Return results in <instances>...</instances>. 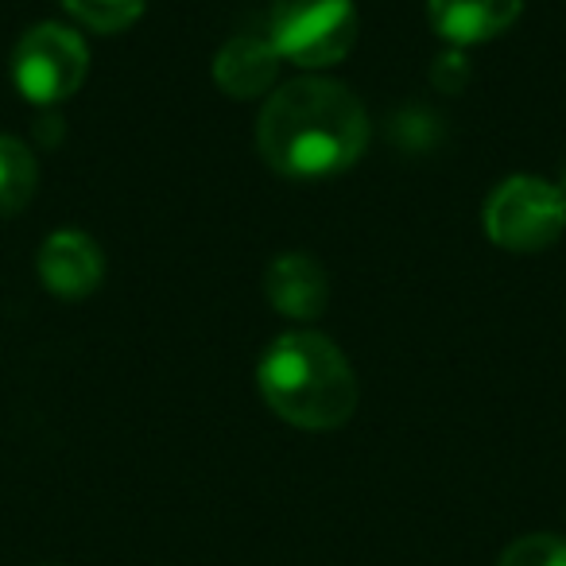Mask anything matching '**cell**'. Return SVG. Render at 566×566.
<instances>
[{
	"label": "cell",
	"instance_id": "1",
	"mask_svg": "<svg viewBox=\"0 0 566 566\" xmlns=\"http://www.w3.org/2000/svg\"><path fill=\"white\" fill-rule=\"evenodd\" d=\"M369 144V113L357 94L331 78H295L275 86L256 120V148L275 175L323 182L349 171Z\"/></svg>",
	"mask_w": 566,
	"mask_h": 566
},
{
	"label": "cell",
	"instance_id": "14",
	"mask_svg": "<svg viewBox=\"0 0 566 566\" xmlns=\"http://www.w3.org/2000/svg\"><path fill=\"white\" fill-rule=\"evenodd\" d=\"M563 195H566V164H563Z\"/></svg>",
	"mask_w": 566,
	"mask_h": 566
},
{
	"label": "cell",
	"instance_id": "6",
	"mask_svg": "<svg viewBox=\"0 0 566 566\" xmlns=\"http://www.w3.org/2000/svg\"><path fill=\"white\" fill-rule=\"evenodd\" d=\"M40 280L51 295L59 300H86L102 287L105 280V256L97 249V241L82 229H59L43 241L40 256Z\"/></svg>",
	"mask_w": 566,
	"mask_h": 566
},
{
	"label": "cell",
	"instance_id": "13",
	"mask_svg": "<svg viewBox=\"0 0 566 566\" xmlns=\"http://www.w3.org/2000/svg\"><path fill=\"white\" fill-rule=\"evenodd\" d=\"M431 82L439 90H447V94H458V90L470 82V63H465L458 51H450V55H442L439 63L431 66Z\"/></svg>",
	"mask_w": 566,
	"mask_h": 566
},
{
	"label": "cell",
	"instance_id": "11",
	"mask_svg": "<svg viewBox=\"0 0 566 566\" xmlns=\"http://www.w3.org/2000/svg\"><path fill=\"white\" fill-rule=\"evenodd\" d=\"M59 4H63L78 24L94 28V32H102V35H113V32L133 28L136 20L144 17V4H148V0H59Z\"/></svg>",
	"mask_w": 566,
	"mask_h": 566
},
{
	"label": "cell",
	"instance_id": "4",
	"mask_svg": "<svg viewBox=\"0 0 566 566\" xmlns=\"http://www.w3.org/2000/svg\"><path fill=\"white\" fill-rule=\"evenodd\" d=\"M566 229V195L563 187L535 175H512L489 195L485 233L496 249L539 252L563 237Z\"/></svg>",
	"mask_w": 566,
	"mask_h": 566
},
{
	"label": "cell",
	"instance_id": "2",
	"mask_svg": "<svg viewBox=\"0 0 566 566\" xmlns=\"http://www.w3.org/2000/svg\"><path fill=\"white\" fill-rule=\"evenodd\" d=\"M264 403L300 431H338L357 411V377L349 357L326 334H280L256 365Z\"/></svg>",
	"mask_w": 566,
	"mask_h": 566
},
{
	"label": "cell",
	"instance_id": "12",
	"mask_svg": "<svg viewBox=\"0 0 566 566\" xmlns=\"http://www.w3.org/2000/svg\"><path fill=\"white\" fill-rule=\"evenodd\" d=\"M496 566H566V539L547 535V532L520 535L516 543L504 547Z\"/></svg>",
	"mask_w": 566,
	"mask_h": 566
},
{
	"label": "cell",
	"instance_id": "5",
	"mask_svg": "<svg viewBox=\"0 0 566 566\" xmlns=\"http://www.w3.org/2000/svg\"><path fill=\"white\" fill-rule=\"evenodd\" d=\"M86 40L66 24L28 28L12 51V82L32 105H59L74 97L86 82Z\"/></svg>",
	"mask_w": 566,
	"mask_h": 566
},
{
	"label": "cell",
	"instance_id": "7",
	"mask_svg": "<svg viewBox=\"0 0 566 566\" xmlns=\"http://www.w3.org/2000/svg\"><path fill=\"white\" fill-rule=\"evenodd\" d=\"M264 295L283 318L311 323L331 307V280L326 268L307 252H283L268 264L264 272Z\"/></svg>",
	"mask_w": 566,
	"mask_h": 566
},
{
	"label": "cell",
	"instance_id": "3",
	"mask_svg": "<svg viewBox=\"0 0 566 566\" xmlns=\"http://www.w3.org/2000/svg\"><path fill=\"white\" fill-rule=\"evenodd\" d=\"M268 40L275 43L280 59L303 71L342 63L357 43L354 0H272Z\"/></svg>",
	"mask_w": 566,
	"mask_h": 566
},
{
	"label": "cell",
	"instance_id": "10",
	"mask_svg": "<svg viewBox=\"0 0 566 566\" xmlns=\"http://www.w3.org/2000/svg\"><path fill=\"white\" fill-rule=\"evenodd\" d=\"M40 187V164L17 136H0V218H17Z\"/></svg>",
	"mask_w": 566,
	"mask_h": 566
},
{
	"label": "cell",
	"instance_id": "8",
	"mask_svg": "<svg viewBox=\"0 0 566 566\" xmlns=\"http://www.w3.org/2000/svg\"><path fill=\"white\" fill-rule=\"evenodd\" d=\"M280 51L268 35L241 32L226 40L213 55V82L221 94L237 97V102H252V97L268 94L280 78Z\"/></svg>",
	"mask_w": 566,
	"mask_h": 566
},
{
	"label": "cell",
	"instance_id": "9",
	"mask_svg": "<svg viewBox=\"0 0 566 566\" xmlns=\"http://www.w3.org/2000/svg\"><path fill=\"white\" fill-rule=\"evenodd\" d=\"M524 12V0H427L434 35L454 48H478L504 35Z\"/></svg>",
	"mask_w": 566,
	"mask_h": 566
}]
</instances>
